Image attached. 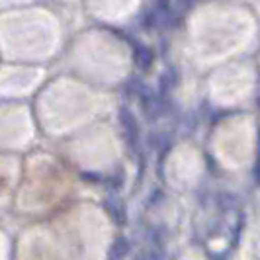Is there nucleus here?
<instances>
[{"instance_id":"5","label":"nucleus","mask_w":260,"mask_h":260,"mask_svg":"<svg viewBox=\"0 0 260 260\" xmlns=\"http://www.w3.org/2000/svg\"><path fill=\"white\" fill-rule=\"evenodd\" d=\"M174 84H176V75H174V71H167V73L160 77V80H158V92H160V96L165 98V96L174 88Z\"/></svg>"},{"instance_id":"7","label":"nucleus","mask_w":260,"mask_h":260,"mask_svg":"<svg viewBox=\"0 0 260 260\" xmlns=\"http://www.w3.org/2000/svg\"><path fill=\"white\" fill-rule=\"evenodd\" d=\"M235 206V198L233 196H229V194H223L221 196V208L225 209H231Z\"/></svg>"},{"instance_id":"2","label":"nucleus","mask_w":260,"mask_h":260,"mask_svg":"<svg viewBox=\"0 0 260 260\" xmlns=\"http://www.w3.org/2000/svg\"><path fill=\"white\" fill-rule=\"evenodd\" d=\"M133 59H135V65L139 67V69L147 71V69H151V65H153L155 55H153V51H151L149 47H145V45H137V47H135V51H133Z\"/></svg>"},{"instance_id":"4","label":"nucleus","mask_w":260,"mask_h":260,"mask_svg":"<svg viewBox=\"0 0 260 260\" xmlns=\"http://www.w3.org/2000/svg\"><path fill=\"white\" fill-rule=\"evenodd\" d=\"M106 209H108V213L112 215V219H114L117 225H123V223H125L127 211H125V206H123L119 200H108V202H106Z\"/></svg>"},{"instance_id":"6","label":"nucleus","mask_w":260,"mask_h":260,"mask_svg":"<svg viewBox=\"0 0 260 260\" xmlns=\"http://www.w3.org/2000/svg\"><path fill=\"white\" fill-rule=\"evenodd\" d=\"M125 90H127V94H129V96H141V92L145 90V86H143V82H141V80L131 78L129 82L125 84Z\"/></svg>"},{"instance_id":"1","label":"nucleus","mask_w":260,"mask_h":260,"mask_svg":"<svg viewBox=\"0 0 260 260\" xmlns=\"http://www.w3.org/2000/svg\"><path fill=\"white\" fill-rule=\"evenodd\" d=\"M119 121H121V127H123L127 143L135 149L139 145V123H137V117L133 116V112H131L129 108H121L119 110Z\"/></svg>"},{"instance_id":"3","label":"nucleus","mask_w":260,"mask_h":260,"mask_svg":"<svg viewBox=\"0 0 260 260\" xmlns=\"http://www.w3.org/2000/svg\"><path fill=\"white\" fill-rule=\"evenodd\" d=\"M129 254V241L123 237H117L112 243L110 252H108V260H125V256Z\"/></svg>"}]
</instances>
